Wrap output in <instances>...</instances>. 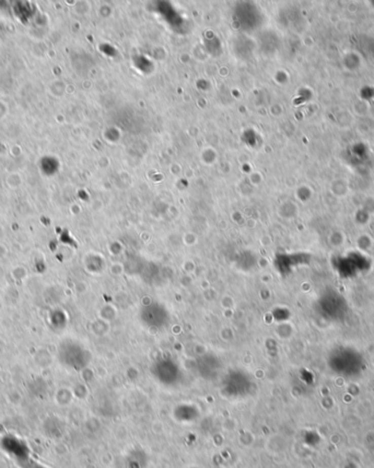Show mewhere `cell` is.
Listing matches in <instances>:
<instances>
[]
</instances>
